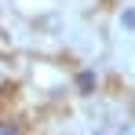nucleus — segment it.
<instances>
[{
    "label": "nucleus",
    "mask_w": 135,
    "mask_h": 135,
    "mask_svg": "<svg viewBox=\"0 0 135 135\" xmlns=\"http://www.w3.org/2000/svg\"><path fill=\"white\" fill-rule=\"evenodd\" d=\"M77 88H80V95H91V88H95V73H91V69L77 73Z\"/></svg>",
    "instance_id": "1"
},
{
    "label": "nucleus",
    "mask_w": 135,
    "mask_h": 135,
    "mask_svg": "<svg viewBox=\"0 0 135 135\" xmlns=\"http://www.w3.org/2000/svg\"><path fill=\"white\" fill-rule=\"evenodd\" d=\"M120 22L128 26V29H135V11H124V18H120Z\"/></svg>",
    "instance_id": "2"
},
{
    "label": "nucleus",
    "mask_w": 135,
    "mask_h": 135,
    "mask_svg": "<svg viewBox=\"0 0 135 135\" xmlns=\"http://www.w3.org/2000/svg\"><path fill=\"white\" fill-rule=\"evenodd\" d=\"M0 135H18V128H7V124H0Z\"/></svg>",
    "instance_id": "3"
}]
</instances>
